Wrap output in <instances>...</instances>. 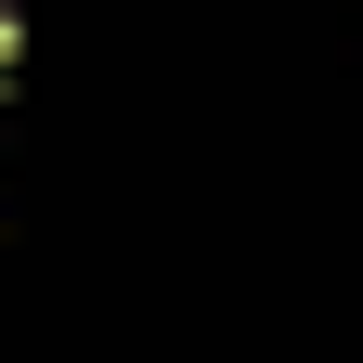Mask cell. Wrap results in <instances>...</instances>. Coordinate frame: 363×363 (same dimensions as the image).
<instances>
[{"label":"cell","instance_id":"cell-1","mask_svg":"<svg viewBox=\"0 0 363 363\" xmlns=\"http://www.w3.org/2000/svg\"><path fill=\"white\" fill-rule=\"evenodd\" d=\"M0 65H13V0H0Z\"/></svg>","mask_w":363,"mask_h":363}]
</instances>
